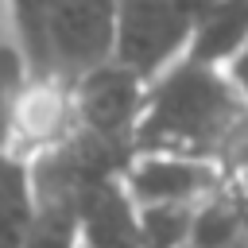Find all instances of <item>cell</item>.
<instances>
[{
  "instance_id": "cell-1",
  "label": "cell",
  "mask_w": 248,
  "mask_h": 248,
  "mask_svg": "<svg viewBox=\"0 0 248 248\" xmlns=\"http://www.w3.org/2000/svg\"><path fill=\"white\" fill-rule=\"evenodd\" d=\"M136 151L198 159L240 182L248 178V105L225 70L182 58L147 85Z\"/></svg>"
},
{
  "instance_id": "cell-2",
  "label": "cell",
  "mask_w": 248,
  "mask_h": 248,
  "mask_svg": "<svg viewBox=\"0 0 248 248\" xmlns=\"http://www.w3.org/2000/svg\"><path fill=\"white\" fill-rule=\"evenodd\" d=\"M120 0H46L39 39V89H74L93 70L116 62Z\"/></svg>"
},
{
  "instance_id": "cell-3",
  "label": "cell",
  "mask_w": 248,
  "mask_h": 248,
  "mask_svg": "<svg viewBox=\"0 0 248 248\" xmlns=\"http://www.w3.org/2000/svg\"><path fill=\"white\" fill-rule=\"evenodd\" d=\"M205 0H120L116 62L147 85L190 54Z\"/></svg>"
},
{
  "instance_id": "cell-4",
  "label": "cell",
  "mask_w": 248,
  "mask_h": 248,
  "mask_svg": "<svg viewBox=\"0 0 248 248\" xmlns=\"http://www.w3.org/2000/svg\"><path fill=\"white\" fill-rule=\"evenodd\" d=\"M66 97H70V120L81 140L132 159L136 132L147 108V81L140 74L124 70L120 62H108L89 78H81L74 89H66Z\"/></svg>"
},
{
  "instance_id": "cell-5",
  "label": "cell",
  "mask_w": 248,
  "mask_h": 248,
  "mask_svg": "<svg viewBox=\"0 0 248 248\" xmlns=\"http://www.w3.org/2000/svg\"><path fill=\"white\" fill-rule=\"evenodd\" d=\"M120 182H124L128 198L136 202V209H159V205H205L232 178L198 159L136 151L124 163Z\"/></svg>"
},
{
  "instance_id": "cell-6",
  "label": "cell",
  "mask_w": 248,
  "mask_h": 248,
  "mask_svg": "<svg viewBox=\"0 0 248 248\" xmlns=\"http://www.w3.org/2000/svg\"><path fill=\"white\" fill-rule=\"evenodd\" d=\"M78 248H143L140 209L120 174L93 182L78 202Z\"/></svg>"
},
{
  "instance_id": "cell-7",
  "label": "cell",
  "mask_w": 248,
  "mask_h": 248,
  "mask_svg": "<svg viewBox=\"0 0 248 248\" xmlns=\"http://www.w3.org/2000/svg\"><path fill=\"white\" fill-rule=\"evenodd\" d=\"M39 217L35 163L16 147H0V248H23Z\"/></svg>"
},
{
  "instance_id": "cell-8",
  "label": "cell",
  "mask_w": 248,
  "mask_h": 248,
  "mask_svg": "<svg viewBox=\"0 0 248 248\" xmlns=\"http://www.w3.org/2000/svg\"><path fill=\"white\" fill-rule=\"evenodd\" d=\"M244 46H248V0H205L186 58L225 70Z\"/></svg>"
},
{
  "instance_id": "cell-9",
  "label": "cell",
  "mask_w": 248,
  "mask_h": 248,
  "mask_svg": "<svg viewBox=\"0 0 248 248\" xmlns=\"http://www.w3.org/2000/svg\"><path fill=\"white\" fill-rule=\"evenodd\" d=\"M78 202L66 194H39V217L23 248H78Z\"/></svg>"
},
{
  "instance_id": "cell-10",
  "label": "cell",
  "mask_w": 248,
  "mask_h": 248,
  "mask_svg": "<svg viewBox=\"0 0 248 248\" xmlns=\"http://www.w3.org/2000/svg\"><path fill=\"white\" fill-rule=\"evenodd\" d=\"M202 205H159L140 209V244L143 248H190Z\"/></svg>"
},
{
  "instance_id": "cell-11",
  "label": "cell",
  "mask_w": 248,
  "mask_h": 248,
  "mask_svg": "<svg viewBox=\"0 0 248 248\" xmlns=\"http://www.w3.org/2000/svg\"><path fill=\"white\" fill-rule=\"evenodd\" d=\"M43 12L46 0H4V19H8V35L19 46V54L31 66V78L39 85V39H43Z\"/></svg>"
},
{
  "instance_id": "cell-12",
  "label": "cell",
  "mask_w": 248,
  "mask_h": 248,
  "mask_svg": "<svg viewBox=\"0 0 248 248\" xmlns=\"http://www.w3.org/2000/svg\"><path fill=\"white\" fill-rule=\"evenodd\" d=\"M225 74H229L232 89L240 93V101L248 105V46H244V50H240V54H236V58H232L229 66H225Z\"/></svg>"
},
{
  "instance_id": "cell-13",
  "label": "cell",
  "mask_w": 248,
  "mask_h": 248,
  "mask_svg": "<svg viewBox=\"0 0 248 248\" xmlns=\"http://www.w3.org/2000/svg\"><path fill=\"white\" fill-rule=\"evenodd\" d=\"M8 35V19H4V0H0V39Z\"/></svg>"
}]
</instances>
